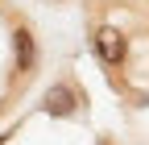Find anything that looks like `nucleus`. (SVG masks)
<instances>
[{"label":"nucleus","instance_id":"f257e3e1","mask_svg":"<svg viewBox=\"0 0 149 145\" xmlns=\"http://www.w3.org/2000/svg\"><path fill=\"white\" fill-rule=\"evenodd\" d=\"M91 50H95V58L108 66V70H120L128 62V42H124V33L116 25H100L95 29V38H91Z\"/></svg>","mask_w":149,"mask_h":145},{"label":"nucleus","instance_id":"f03ea898","mask_svg":"<svg viewBox=\"0 0 149 145\" xmlns=\"http://www.w3.org/2000/svg\"><path fill=\"white\" fill-rule=\"evenodd\" d=\"M42 108L50 116H62V120H70V116H79V108H83V96H79V87L74 83H54V87H46V96H42Z\"/></svg>","mask_w":149,"mask_h":145},{"label":"nucleus","instance_id":"7ed1b4c3","mask_svg":"<svg viewBox=\"0 0 149 145\" xmlns=\"http://www.w3.org/2000/svg\"><path fill=\"white\" fill-rule=\"evenodd\" d=\"M13 58H17V70H33V62H37V42L25 25L13 29Z\"/></svg>","mask_w":149,"mask_h":145}]
</instances>
